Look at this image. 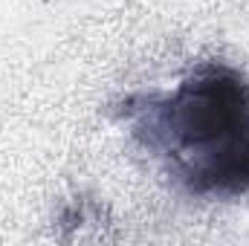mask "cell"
<instances>
[{"mask_svg":"<svg viewBox=\"0 0 249 246\" xmlns=\"http://www.w3.org/2000/svg\"><path fill=\"white\" fill-rule=\"evenodd\" d=\"M122 116L191 197L249 191V81L238 70L200 64L171 93L127 99Z\"/></svg>","mask_w":249,"mask_h":246,"instance_id":"1","label":"cell"}]
</instances>
